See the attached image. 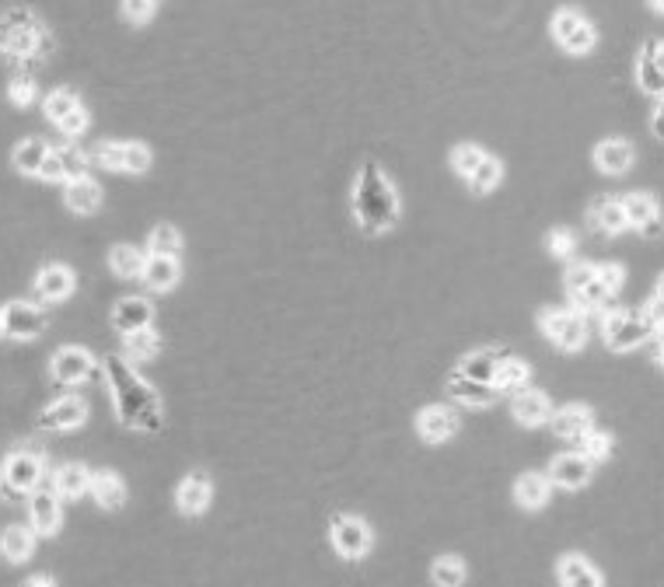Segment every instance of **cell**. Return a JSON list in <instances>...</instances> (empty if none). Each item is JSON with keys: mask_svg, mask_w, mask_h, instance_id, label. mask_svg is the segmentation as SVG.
<instances>
[{"mask_svg": "<svg viewBox=\"0 0 664 587\" xmlns=\"http://www.w3.org/2000/svg\"><path fill=\"white\" fill-rule=\"evenodd\" d=\"M102 374L109 381L112 402H116V416L123 427L140 430V434H158L165 413H161V399L137 371H133V360L109 353L102 360Z\"/></svg>", "mask_w": 664, "mask_h": 587, "instance_id": "cell-1", "label": "cell"}, {"mask_svg": "<svg viewBox=\"0 0 664 587\" xmlns=\"http://www.w3.org/2000/svg\"><path fill=\"white\" fill-rule=\"evenodd\" d=\"M353 214L367 235H385L399 221V196L378 161H364L353 186Z\"/></svg>", "mask_w": 664, "mask_h": 587, "instance_id": "cell-2", "label": "cell"}, {"mask_svg": "<svg viewBox=\"0 0 664 587\" xmlns=\"http://www.w3.org/2000/svg\"><path fill=\"white\" fill-rule=\"evenodd\" d=\"M49 49V32L28 7H7L0 14V56L14 67L42 60Z\"/></svg>", "mask_w": 664, "mask_h": 587, "instance_id": "cell-3", "label": "cell"}, {"mask_svg": "<svg viewBox=\"0 0 664 587\" xmlns=\"http://www.w3.org/2000/svg\"><path fill=\"white\" fill-rule=\"evenodd\" d=\"M42 472H46V462H42L39 451H32V448L11 451V455L4 458V469H0V490L11 500L28 497V493L42 483Z\"/></svg>", "mask_w": 664, "mask_h": 587, "instance_id": "cell-4", "label": "cell"}, {"mask_svg": "<svg viewBox=\"0 0 664 587\" xmlns=\"http://www.w3.org/2000/svg\"><path fill=\"white\" fill-rule=\"evenodd\" d=\"M654 332H658V325H654L644 311H640V315H630V311H619V308L612 311V315L605 311L602 336H605V343H609V350H616V353L637 350Z\"/></svg>", "mask_w": 664, "mask_h": 587, "instance_id": "cell-5", "label": "cell"}, {"mask_svg": "<svg viewBox=\"0 0 664 587\" xmlns=\"http://www.w3.org/2000/svg\"><path fill=\"white\" fill-rule=\"evenodd\" d=\"M553 39L560 42L570 56H584L595 49L598 32L581 11H574V7H560V11L553 14Z\"/></svg>", "mask_w": 664, "mask_h": 587, "instance_id": "cell-6", "label": "cell"}, {"mask_svg": "<svg viewBox=\"0 0 664 587\" xmlns=\"http://www.w3.org/2000/svg\"><path fill=\"white\" fill-rule=\"evenodd\" d=\"M49 374L56 385H84V381L102 374V364L84 346H60L49 360Z\"/></svg>", "mask_w": 664, "mask_h": 587, "instance_id": "cell-7", "label": "cell"}, {"mask_svg": "<svg viewBox=\"0 0 664 587\" xmlns=\"http://www.w3.org/2000/svg\"><path fill=\"white\" fill-rule=\"evenodd\" d=\"M539 325H542V332H546V336L553 339L560 350H567V353H577L584 343H588V325H584L581 311L546 308L539 315Z\"/></svg>", "mask_w": 664, "mask_h": 587, "instance_id": "cell-8", "label": "cell"}, {"mask_svg": "<svg viewBox=\"0 0 664 587\" xmlns=\"http://www.w3.org/2000/svg\"><path fill=\"white\" fill-rule=\"evenodd\" d=\"M329 539H332L336 556H343V560H364V556L371 553L374 535L360 518H353V514H339L329 528Z\"/></svg>", "mask_w": 664, "mask_h": 587, "instance_id": "cell-9", "label": "cell"}, {"mask_svg": "<svg viewBox=\"0 0 664 587\" xmlns=\"http://www.w3.org/2000/svg\"><path fill=\"white\" fill-rule=\"evenodd\" d=\"M0 318H4V336L21 339V343L39 339L42 332H46V315H42V308L32 301H7L4 308H0Z\"/></svg>", "mask_w": 664, "mask_h": 587, "instance_id": "cell-10", "label": "cell"}, {"mask_svg": "<svg viewBox=\"0 0 664 587\" xmlns=\"http://www.w3.org/2000/svg\"><path fill=\"white\" fill-rule=\"evenodd\" d=\"M84 420H88V402L81 395H63L39 413V430H74Z\"/></svg>", "mask_w": 664, "mask_h": 587, "instance_id": "cell-11", "label": "cell"}, {"mask_svg": "<svg viewBox=\"0 0 664 587\" xmlns=\"http://www.w3.org/2000/svg\"><path fill=\"white\" fill-rule=\"evenodd\" d=\"M60 493L56 490H32L28 493V525L35 535H56L60 532Z\"/></svg>", "mask_w": 664, "mask_h": 587, "instance_id": "cell-12", "label": "cell"}, {"mask_svg": "<svg viewBox=\"0 0 664 587\" xmlns=\"http://www.w3.org/2000/svg\"><path fill=\"white\" fill-rule=\"evenodd\" d=\"M210 500H214V483H210L207 472H189L179 483V490H175V507H179L186 518L203 514L210 507Z\"/></svg>", "mask_w": 664, "mask_h": 587, "instance_id": "cell-13", "label": "cell"}, {"mask_svg": "<svg viewBox=\"0 0 664 587\" xmlns=\"http://www.w3.org/2000/svg\"><path fill=\"white\" fill-rule=\"evenodd\" d=\"M623 207H626V217H630V228H637L644 238H658L661 231H664L661 207H658V200H654L651 193L623 196Z\"/></svg>", "mask_w": 664, "mask_h": 587, "instance_id": "cell-14", "label": "cell"}, {"mask_svg": "<svg viewBox=\"0 0 664 587\" xmlns=\"http://www.w3.org/2000/svg\"><path fill=\"white\" fill-rule=\"evenodd\" d=\"M151 322H154V308L147 297H119V301L112 304V325H116L123 336L151 329Z\"/></svg>", "mask_w": 664, "mask_h": 587, "instance_id": "cell-15", "label": "cell"}, {"mask_svg": "<svg viewBox=\"0 0 664 587\" xmlns=\"http://www.w3.org/2000/svg\"><path fill=\"white\" fill-rule=\"evenodd\" d=\"M416 434L427 444H444L458 434V416L448 406H427L416 416Z\"/></svg>", "mask_w": 664, "mask_h": 587, "instance_id": "cell-16", "label": "cell"}, {"mask_svg": "<svg viewBox=\"0 0 664 587\" xmlns=\"http://www.w3.org/2000/svg\"><path fill=\"white\" fill-rule=\"evenodd\" d=\"M32 287H35V294H39V301L60 304V301H67V297L74 294L77 280L63 263H49V266H42L39 270V277H35Z\"/></svg>", "mask_w": 664, "mask_h": 587, "instance_id": "cell-17", "label": "cell"}, {"mask_svg": "<svg viewBox=\"0 0 664 587\" xmlns=\"http://www.w3.org/2000/svg\"><path fill=\"white\" fill-rule=\"evenodd\" d=\"M591 472H595V465H591L581 451H567V455L553 458L549 479H553V486H563V490H581L591 479Z\"/></svg>", "mask_w": 664, "mask_h": 587, "instance_id": "cell-18", "label": "cell"}, {"mask_svg": "<svg viewBox=\"0 0 664 587\" xmlns=\"http://www.w3.org/2000/svg\"><path fill=\"white\" fill-rule=\"evenodd\" d=\"M511 413L518 423H525V427H542V423L553 420V402H549L546 392H539V388H525V392H518L511 399Z\"/></svg>", "mask_w": 664, "mask_h": 587, "instance_id": "cell-19", "label": "cell"}, {"mask_svg": "<svg viewBox=\"0 0 664 587\" xmlns=\"http://www.w3.org/2000/svg\"><path fill=\"white\" fill-rule=\"evenodd\" d=\"M448 395L455 402H465V406H472V409H486V406H493L497 402V388L493 385H483V381H472V378H465L462 371H451V378H448Z\"/></svg>", "mask_w": 664, "mask_h": 587, "instance_id": "cell-20", "label": "cell"}, {"mask_svg": "<svg viewBox=\"0 0 664 587\" xmlns=\"http://www.w3.org/2000/svg\"><path fill=\"white\" fill-rule=\"evenodd\" d=\"M633 165V144L623 137H609L595 147V168L602 175H623Z\"/></svg>", "mask_w": 664, "mask_h": 587, "instance_id": "cell-21", "label": "cell"}, {"mask_svg": "<svg viewBox=\"0 0 664 587\" xmlns=\"http://www.w3.org/2000/svg\"><path fill=\"white\" fill-rule=\"evenodd\" d=\"M588 221L595 224L602 235H619V231L630 228V217H626L623 200H612V196H598L588 210Z\"/></svg>", "mask_w": 664, "mask_h": 587, "instance_id": "cell-22", "label": "cell"}, {"mask_svg": "<svg viewBox=\"0 0 664 587\" xmlns=\"http://www.w3.org/2000/svg\"><path fill=\"white\" fill-rule=\"evenodd\" d=\"M91 497H95V504L102 507V511H123L126 507V483L109 469L91 472Z\"/></svg>", "mask_w": 664, "mask_h": 587, "instance_id": "cell-23", "label": "cell"}, {"mask_svg": "<svg viewBox=\"0 0 664 587\" xmlns=\"http://www.w3.org/2000/svg\"><path fill=\"white\" fill-rule=\"evenodd\" d=\"M102 200H105V196H102V186H98L95 179L67 182V189H63V203H67V210H74V214H81V217L98 214Z\"/></svg>", "mask_w": 664, "mask_h": 587, "instance_id": "cell-24", "label": "cell"}, {"mask_svg": "<svg viewBox=\"0 0 664 587\" xmlns=\"http://www.w3.org/2000/svg\"><path fill=\"white\" fill-rule=\"evenodd\" d=\"M549 493H553V479L542 476V472H525V476H518V483H514V500H518V507H525V511L546 507Z\"/></svg>", "mask_w": 664, "mask_h": 587, "instance_id": "cell-25", "label": "cell"}, {"mask_svg": "<svg viewBox=\"0 0 664 587\" xmlns=\"http://www.w3.org/2000/svg\"><path fill=\"white\" fill-rule=\"evenodd\" d=\"M35 553V528L32 525H7L0 532V556L7 563H25Z\"/></svg>", "mask_w": 664, "mask_h": 587, "instance_id": "cell-26", "label": "cell"}, {"mask_svg": "<svg viewBox=\"0 0 664 587\" xmlns=\"http://www.w3.org/2000/svg\"><path fill=\"white\" fill-rule=\"evenodd\" d=\"M49 151H53V147H49L42 137H25V140H18V144H14V151H11L14 172H21V175H39V172H42V161L49 158Z\"/></svg>", "mask_w": 664, "mask_h": 587, "instance_id": "cell-27", "label": "cell"}, {"mask_svg": "<svg viewBox=\"0 0 664 587\" xmlns=\"http://www.w3.org/2000/svg\"><path fill=\"white\" fill-rule=\"evenodd\" d=\"M556 574H560L563 587H605L602 574L595 570V563L584 560V556H577V553L563 556L560 570H556Z\"/></svg>", "mask_w": 664, "mask_h": 587, "instance_id": "cell-28", "label": "cell"}, {"mask_svg": "<svg viewBox=\"0 0 664 587\" xmlns=\"http://www.w3.org/2000/svg\"><path fill=\"white\" fill-rule=\"evenodd\" d=\"M53 490L60 493V500H81L91 493V472L84 469V465L70 462V465H60L53 476Z\"/></svg>", "mask_w": 664, "mask_h": 587, "instance_id": "cell-29", "label": "cell"}, {"mask_svg": "<svg viewBox=\"0 0 664 587\" xmlns=\"http://www.w3.org/2000/svg\"><path fill=\"white\" fill-rule=\"evenodd\" d=\"M595 427V413L588 406H563L560 413L553 416V434L563 437V441H577L581 434Z\"/></svg>", "mask_w": 664, "mask_h": 587, "instance_id": "cell-30", "label": "cell"}, {"mask_svg": "<svg viewBox=\"0 0 664 587\" xmlns=\"http://www.w3.org/2000/svg\"><path fill=\"white\" fill-rule=\"evenodd\" d=\"M182 277V266L175 256H147L144 263V284L151 287V291H172L175 284H179Z\"/></svg>", "mask_w": 664, "mask_h": 587, "instance_id": "cell-31", "label": "cell"}, {"mask_svg": "<svg viewBox=\"0 0 664 587\" xmlns=\"http://www.w3.org/2000/svg\"><path fill=\"white\" fill-rule=\"evenodd\" d=\"M654 49H658V39H647L644 49L637 56V84L647 91V95H658L664 98V70L654 60Z\"/></svg>", "mask_w": 664, "mask_h": 587, "instance_id": "cell-32", "label": "cell"}, {"mask_svg": "<svg viewBox=\"0 0 664 587\" xmlns=\"http://www.w3.org/2000/svg\"><path fill=\"white\" fill-rule=\"evenodd\" d=\"M528 378H532V371H528L525 360L504 357L500 360V367H497V378H493V388H497V392L518 395V392H525L528 388Z\"/></svg>", "mask_w": 664, "mask_h": 587, "instance_id": "cell-33", "label": "cell"}, {"mask_svg": "<svg viewBox=\"0 0 664 587\" xmlns=\"http://www.w3.org/2000/svg\"><path fill=\"white\" fill-rule=\"evenodd\" d=\"M500 353L497 350H476L469 353V357L462 360V367L458 371L465 374V378L472 381H483V385H493V378H497V367H500Z\"/></svg>", "mask_w": 664, "mask_h": 587, "instance_id": "cell-34", "label": "cell"}, {"mask_svg": "<svg viewBox=\"0 0 664 587\" xmlns=\"http://www.w3.org/2000/svg\"><path fill=\"white\" fill-rule=\"evenodd\" d=\"M144 263L147 259L140 256L133 245H112L109 249V266H112V273L116 277H123V280H133V277H144Z\"/></svg>", "mask_w": 664, "mask_h": 587, "instance_id": "cell-35", "label": "cell"}, {"mask_svg": "<svg viewBox=\"0 0 664 587\" xmlns=\"http://www.w3.org/2000/svg\"><path fill=\"white\" fill-rule=\"evenodd\" d=\"M465 577H469V570H465L462 556H437L430 563V581L437 587H462Z\"/></svg>", "mask_w": 664, "mask_h": 587, "instance_id": "cell-36", "label": "cell"}, {"mask_svg": "<svg viewBox=\"0 0 664 587\" xmlns=\"http://www.w3.org/2000/svg\"><path fill=\"white\" fill-rule=\"evenodd\" d=\"M577 451H581L584 458H588L591 465H598V462H609V455H612V448H616V444H612V434L609 430H595L591 427L588 434H581L577 437Z\"/></svg>", "mask_w": 664, "mask_h": 587, "instance_id": "cell-37", "label": "cell"}, {"mask_svg": "<svg viewBox=\"0 0 664 587\" xmlns=\"http://www.w3.org/2000/svg\"><path fill=\"white\" fill-rule=\"evenodd\" d=\"M74 109H81V98H77V91H70V88H53L46 98H42V116L53 119V123H60V119L70 116Z\"/></svg>", "mask_w": 664, "mask_h": 587, "instance_id": "cell-38", "label": "cell"}, {"mask_svg": "<svg viewBox=\"0 0 664 587\" xmlns=\"http://www.w3.org/2000/svg\"><path fill=\"white\" fill-rule=\"evenodd\" d=\"M500 179H504V165H500V158L486 154V161L476 168V175L469 179V189L476 196H486V193H493V189L500 186Z\"/></svg>", "mask_w": 664, "mask_h": 587, "instance_id": "cell-39", "label": "cell"}, {"mask_svg": "<svg viewBox=\"0 0 664 587\" xmlns=\"http://www.w3.org/2000/svg\"><path fill=\"white\" fill-rule=\"evenodd\" d=\"M147 252H151V256H175L179 259V252H182L179 228H172V224H158V228L151 231V238H147Z\"/></svg>", "mask_w": 664, "mask_h": 587, "instance_id": "cell-40", "label": "cell"}, {"mask_svg": "<svg viewBox=\"0 0 664 587\" xmlns=\"http://www.w3.org/2000/svg\"><path fill=\"white\" fill-rule=\"evenodd\" d=\"M483 161H486V151L479 144H458L455 151H451V168H455L462 179H472Z\"/></svg>", "mask_w": 664, "mask_h": 587, "instance_id": "cell-41", "label": "cell"}, {"mask_svg": "<svg viewBox=\"0 0 664 587\" xmlns=\"http://www.w3.org/2000/svg\"><path fill=\"white\" fill-rule=\"evenodd\" d=\"M161 350V336L154 329H140L126 336V357L130 360H151Z\"/></svg>", "mask_w": 664, "mask_h": 587, "instance_id": "cell-42", "label": "cell"}, {"mask_svg": "<svg viewBox=\"0 0 664 587\" xmlns=\"http://www.w3.org/2000/svg\"><path fill=\"white\" fill-rule=\"evenodd\" d=\"M56 154H60V161H63V175H67V182L88 179V165H91L88 154L77 151V147H56Z\"/></svg>", "mask_w": 664, "mask_h": 587, "instance_id": "cell-43", "label": "cell"}, {"mask_svg": "<svg viewBox=\"0 0 664 587\" xmlns=\"http://www.w3.org/2000/svg\"><path fill=\"white\" fill-rule=\"evenodd\" d=\"M7 98H11L14 109H28L35 102V77L32 74H14L7 84Z\"/></svg>", "mask_w": 664, "mask_h": 587, "instance_id": "cell-44", "label": "cell"}, {"mask_svg": "<svg viewBox=\"0 0 664 587\" xmlns=\"http://www.w3.org/2000/svg\"><path fill=\"white\" fill-rule=\"evenodd\" d=\"M598 280V266H591V263H574L567 270V280H563V284H567V294L570 297H577V294H584L588 291L591 284H595Z\"/></svg>", "mask_w": 664, "mask_h": 587, "instance_id": "cell-45", "label": "cell"}, {"mask_svg": "<svg viewBox=\"0 0 664 587\" xmlns=\"http://www.w3.org/2000/svg\"><path fill=\"white\" fill-rule=\"evenodd\" d=\"M123 158H126V144L123 140H102L95 147V161L109 172H123Z\"/></svg>", "mask_w": 664, "mask_h": 587, "instance_id": "cell-46", "label": "cell"}, {"mask_svg": "<svg viewBox=\"0 0 664 587\" xmlns=\"http://www.w3.org/2000/svg\"><path fill=\"white\" fill-rule=\"evenodd\" d=\"M147 168H151V147L140 144V140H130V144H126L123 172H130V175H144Z\"/></svg>", "mask_w": 664, "mask_h": 587, "instance_id": "cell-47", "label": "cell"}, {"mask_svg": "<svg viewBox=\"0 0 664 587\" xmlns=\"http://www.w3.org/2000/svg\"><path fill=\"white\" fill-rule=\"evenodd\" d=\"M546 249L553 252L556 259H570L574 256V249H577V238H574V231H567V228H553L546 235Z\"/></svg>", "mask_w": 664, "mask_h": 587, "instance_id": "cell-48", "label": "cell"}, {"mask_svg": "<svg viewBox=\"0 0 664 587\" xmlns=\"http://www.w3.org/2000/svg\"><path fill=\"white\" fill-rule=\"evenodd\" d=\"M154 4H158V0H123V21H130V25H147L154 14Z\"/></svg>", "mask_w": 664, "mask_h": 587, "instance_id": "cell-49", "label": "cell"}, {"mask_svg": "<svg viewBox=\"0 0 664 587\" xmlns=\"http://www.w3.org/2000/svg\"><path fill=\"white\" fill-rule=\"evenodd\" d=\"M598 284H602L609 294H619V291H623V284H626V270L619 263L598 266Z\"/></svg>", "mask_w": 664, "mask_h": 587, "instance_id": "cell-50", "label": "cell"}, {"mask_svg": "<svg viewBox=\"0 0 664 587\" xmlns=\"http://www.w3.org/2000/svg\"><path fill=\"white\" fill-rule=\"evenodd\" d=\"M56 126H60L63 137H81V133L88 130V112H84V109H74V112H70V116H63Z\"/></svg>", "mask_w": 664, "mask_h": 587, "instance_id": "cell-51", "label": "cell"}, {"mask_svg": "<svg viewBox=\"0 0 664 587\" xmlns=\"http://www.w3.org/2000/svg\"><path fill=\"white\" fill-rule=\"evenodd\" d=\"M39 179H46V182H67V175H63V161H60V154H56V147L49 151V158L42 161Z\"/></svg>", "mask_w": 664, "mask_h": 587, "instance_id": "cell-52", "label": "cell"}, {"mask_svg": "<svg viewBox=\"0 0 664 587\" xmlns=\"http://www.w3.org/2000/svg\"><path fill=\"white\" fill-rule=\"evenodd\" d=\"M644 315L651 318V322H654V325H658V329H661V325H664V297H658V294H654L651 301H647Z\"/></svg>", "mask_w": 664, "mask_h": 587, "instance_id": "cell-53", "label": "cell"}, {"mask_svg": "<svg viewBox=\"0 0 664 587\" xmlns=\"http://www.w3.org/2000/svg\"><path fill=\"white\" fill-rule=\"evenodd\" d=\"M651 130H654V137L664 140V98L658 102V109H654V116H651Z\"/></svg>", "mask_w": 664, "mask_h": 587, "instance_id": "cell-54", "label": "cell"}, {"mask_svg": "<svg viewBox=\"0 0 664 587\" xmlns=\"http://www.w3.org/2000/svg\"><path fill=\"white\" fill-rule=\"evenodd\" d=\"M21 587H56V584H53V577H46V574H32Z\"/></svg>", "mask_w": 664, "mask_h": 587, "instance_id": "cell-55", "label": "cell"}, {"mask_svg": "<svg viewBox=\"0 0 664 587\" xmlns=\"http://www.w3.org/2000/svg\"><path fill=\"white\" fill-rule=\"evenodd\" d=\"M654 60H658V67L664 70V42L658 39V49H654Z\"/></svg>", "mask_w": 664, "mask_h": 587, "instance_id": "cell-56", "label": "cell"}, {"mask_svg": "<svg viewBox=\"0 0 664 587\" xmlns=\"http://www.w3.org/2000/svg\"><path fill=\"white\" fill-rule=\"evenodd\" d=\"M647 7H651L654 14H664V0H647Z\"/></svg>", "mask_w": 664, "mask_h": 587, "instance_id": "cell-57", "label": "cell"}, {"mask_svg": "<svg viewBox=\"0 0 664 587\" xmlns=\"http://www.w3.org/2000/svg\"><path fill=\"white\" fill-rule=\"evenodd\" d=\"M658 297H664V277L658 280Z\"/></svg>", "mask_w": 664, "mask_h": 587, "instance_id": "cell-58", "label": "cell"}, {"mask_svg": "<svg viewBox=\"0 0 664 587\" xmlns=\"http://www.w3.org/2000/svg\"><path fill=\"white\" fill-rule=\"evenodd\" d=\"M658 364L664 367V343H661V353H658Z\"/></svg>", "mask_w": 664, "mask_h": 587, "instance_id": "cell-59", "label": "cell"}, {"mask_svg": "<svg viewBox=\"0 0 664 587\" xmlns=\"http://www.w3.org/2000/svg\"><path fill=\"white\" fill-rule=\"evenodd\" d=\"M658 336H661V343H664V325H661V329H658Z\"/></svg>", "mask_w": 664, "mask_h": 587, "instance_id": "cell-60", "label": "cell"}, {"mask_svg": "<svg viewBox=\"0 0 664 587\" xmlns=\"http://www.w3.org/2000/svg\"><path fill=\"white\" fill-rule=\"evenodd\" d=\"M0 336H4V318H0Z\"/></svg>", "mask_w": 664, "mask_h": 587, "instance_id": "cell-61", "label": "cell"}]
</instances>
